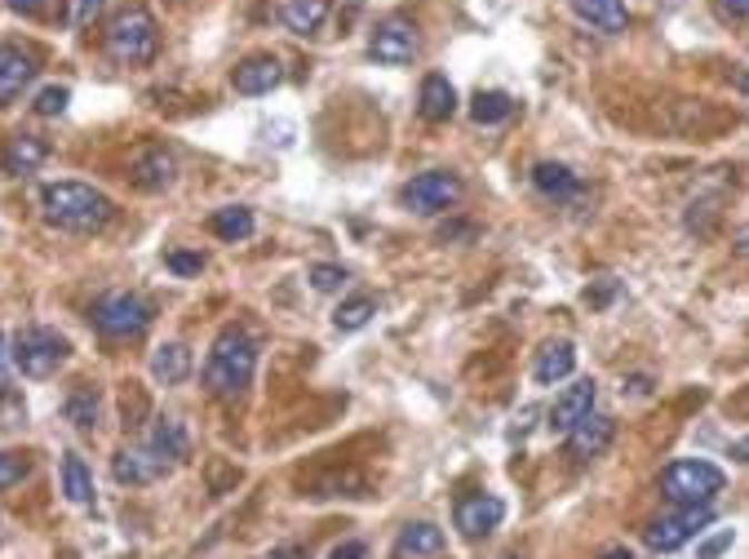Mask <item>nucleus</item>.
<instances>
[{"mask_svg": "<svg viewBox=\"0 0 749 559\" xmlns=\"http://www.w3.org/2000/svg\"><path fill=\"white\" fill-rule=\"evenodd\" d=\"M160 49V27L147 4H129L107 22V53L120 67H142Z\"/></svg>", "mask_w": 749, "mask_h": 559, "instance_id": "obj_3", "label": "nucleus"}, {"mask_svg": "<svg viewBox=\"0 0 749 559\" xmlns=\"http://www.w3.org/2000/svg\"><path fill=\"white\" fill-rule=\"evenodd\" d=\"M568 4L599 31H626V4L621 0H568Z\"/></svg>", "mask_w": 749, "mask_h": 559, "instance_id": "obj_25", "label": "nucleus"}, {"mask_svg": "<svg viewBox=\"0 0 749 559\" xmlns=\"http://www.w3.org/2000/svg\"><path fill=\"white\" fill-rule=\"evenodd\" d=\"M0 396H9V351H4V338H0Z\"/></svg>", "mask_w": 749, "mask_h": 559, "instance_id": "obj_42", "label": "nucleus"}, {"mask_svg": "<svg viewBox=\"0 0 749 559\" xmlns=\"http://www.w3.org/2000/svg\"><path fill=\"white\" fill-rule=\"evenodd\" d=\"M510 111H515V98L501 93V89H479L475 102H470V120L475 124H501Z\"/></svg>", "mask_w": 749, "mask_h": 559, "instance_id": "obj_28", "label": "nucleus"}, {"mask_svg": "<svg viewBox=\"0 0 749 559\" xmlns=\"http://www.w3.org/2000/svg\"><path fill=\"white\" fill-rule=\"evenodd\" d=\"M151 449H156L160 458H169V462H182V458L191 453V440H187V431H182L178 418H156V427H151Z\"/></svg>", "mask_w": 749, "mask_h": 559, "instance_id": "obj_24", "label": "nucleus"}, {"mask_svg": "<svg viewBox=\"0 0 749 559\" xmlns=\"http://www.w3.org/2000/svg\"><path fill=\"white\" fill-rule=\"evenodd\" d=\"M732 547V529H723V533H715L710 542H701V551H697V559H719L723 551Z\"/></svg>", "mask_w": 749, "mask_h": 559, "instance_id": "obj_38", "label": "nucleus"}, {"mask_svg": "<svg viewBox=\"0 0 749 559\" xmlns=\"http://www.w3.org/2000/svg\"><path fill=\"white\" fill-rule=\"evenodd\" d=\"M187 373H191V351H187L182 342H164V347L151 356V378H156L160 387H178V382H187Z\"/></svg>", "mask_w": 749, "mask_h": 559, "instance_id": "obj_21", "label": "nucleus"}, {"mask_svg": "<svg viewBox=\"0 0 749 559\" xmlns=\"http://www.w3.org/2000/svg\"><path fill=\"white\" fill-rule=\"evenodd\" d=\"M164 471H169V458H160L151 445L147 449H120L111 458V476L120 485H156Z\"/></svg>", "mask_w": 749, "mask_h": 559, "instance_id": "obj_13", "label": "nucleus"}, {"mask_svg": "<svg viewBox=\"0 0 749 559\" xmlns=\"http://www.w3.org/2000/svg\"><path fill=\"white\" fill-rule=\"evenodd\" d=\"M723 485H728V476L715 462H701V458H683V462H670L661 471V493L679 507H710L723 493Z\"/></svg>", "mask_w": 749, "mask_h": 559, "instance_id": "obj_5", "label": "nucleus"}, {"mask_svg": "<svg viewBox=\"0 0 749 559\" xmlns=\"http://www.w3.org/2000/svg\"><path fill=\"white\" fill-rule=\"evenodd\" d=\"M36 76V58L18 44H0V107H9Z\"/></svg>", "mask_w": 749, "mask_h": 559, "instance_id": "obj_16", "label": "nucleus"}, {"mask_svg": "<svg viewBox=\"0 0 749 559\" xmlns=\"http://www.w3.org/2000/svg\"><path fill=\"white\" fill-rule=\"evenodd\" d=\"M732 458H737V462H746V467H749V436H746V440H737V445H732Z\"/></svg>", "mask_w": 749, "mask_h": 559, "instance_id": "obj_46", "label": "nucleus"}, {"mask_svg": "<svg viewBox=\"0 0 749 559\" xmlns=\"http://www.w3.org/2000/svg\"><path fill=\"white\" fill-rule=\"evenodd\" d=\"M612 298H617V280H599L595 289H586V302H590V307H608Z\"/></svg>", "mask_w": 749, "mask_h": 559, "instance_id": "obj_39", "label": "nucleus"}, {"mask_svg": "<svg viewBox=\"0 0 749 559\" xmlns=\"http://www.w3.org/2000/svg\"><path fill=\"white\" fill-rule=\"evenodd\" d=\"M461 196V178L448 173V169H430V173H417L408 187H403V204L412 213H439L448 204H457Z\"/></svg>", "mask_w": 749, "mask_h": 559, "instance_id": "obj_8", "label": "nucleus"}, {"mask_svg": "<svg viewBox=\"0 0 749 559\" xmlns=\"http://www.w3.org/2000/svg\"><path fill=\"white\" fill-rule=\"evenodd\" d=\"M4 4H9V9H13V13H27V18H31V13H40V9H44V0H4Z\"/></svg>", "mask_w": 749, "mask_h": 559, "instance_id": "obj_41", "label": "nucleus"}, {"mask_svg": "<svg viewBox=\"0 0 749 559\" xmlns=\"http://www.w3.org/2000/svg\"><path fill=\"white\" fill-rule=\"evenodd\" d=\"M710 520H715V507H679L675 516H666V520H657V525L648 529V547H652L657 556H670V551L688 547Z\"/></svg>", "mask_w": 749, "mask_h": 559, "instance_id": "obj_7", "label": "nucleus"}, {"mask_svg": "<svg viewBox=\"0 0 749 559\" xmlns=\"http://www.w3.org/2000/svg\"><path fill=\"white\" fill-rule=\"evenodd\" d=\"M67 102H71V89H62V84H49V89H40L36 93V116H62L67 111Z\"/></svg>", "mask_w": 749, "mask_h": 559, "instance_id": "obj_33", "label": "nucleus"}, {"mask_svg": "<svg viewBox=\"0 0 749 559\" xmlns=\"http://www.w3.org/2000/svg\"><path fill=\"white\" fill-rule=\"evenodd\" d=\"M377 316V302L373 298H364V293H356V298H347L338 311H333V325L342 329V333H356V329H364L369 320Z\"/></svg>", "mask_w": 749, "mask_h": 559, "instance_id": "obj_30", "label": "nucleus"}, {"mask_svg": "<svg viewBox=\"0 0 749 559\" xmlns=\"http://www.w3.org/2000/svg\"><path fill=\"white\" fill-rule=\"evenodd\" d=\"M120 409H124V427H142V418H147V396L129 382L124 396H120Z\"/></svg>", "mask_w": 749, "mask_h": 559, "instance_id": "obj_35", "label": "nucleus"}, {"mask_svg": "<svg viewBox=\"0 0 749 559\" xmlns=\"http://www.w3.org/2000/svg\"><path fill=\"white\" fill-rule=\"evenodd\" d=\"M595 396H599V387L590 382V378H581V382H572L559 400H555V409H550V431H559V436H568L581 418H590L595 413Z\"/></svg>", "mask_w": 749, "mask_h": 559, "instance_id": "obj_15", "label": "nucleus"}, {"mask_svg": "<svg viewBox=\"0 0 749 559\" xmlns=\"http://www.w3.org/2000/svg\"><path fill=\"white\" fill-rule=\"evenodd\" d=\"M258 373V342L244 329H222L209 360H204V391L209 396H240Z\"/></svg>", "mask_w": 749, "mask_h": 559, "instance_id": "obj_2", "label": "nucleus"}, {"mask_svg": "<svg viewBox=\"0 0 749 559\" xmlns=\"http://www.w3.org/2000/svg\"><path fill=\"white\" fill-rule=\"evenodd\" d=\"M603 559H635V556H630L626 547H612V551H608V556H603Z\"/></svg>", "mask_w": 749, "mask_h": 559, "instance_id": "obj_48", "label": "nucleus"}, {"mask_svg": "<svg viewBox=\"0 0 749 559\" xmlns=\"http://www.w3.org/2000/svg\"><path fill=\"white\" fill-rule=\"evenodd\" d=\"M151 320H156V307L133 289H116L93 302V329L102 338H142Z\"/></svg>", "mask_w": 749, "mask_h": 559, "instance_id": "obj_6", "label": "nucleus"}, {"mask_svg": "<svg viewBox=\"0 0 749 559\" xmlns=\"http://www.w3.org/2000/svg\"><path fill=\"white\" fill-rule=\"evenodd\" d=\"M369 556V547L364 542H342L338 551H333V559H364Z\"/></svg>", "mask_w": 749, "mask_h": 559, "instance_id": "obj_40", "label": "nucleus"}, {"mask_svg": "<svg viewBox=\"0 0 749 559\" xmlns=\"http://www.w3.org/2000/svg\"><path fill=\"white\" fill-rule=\"evenodd\" d=\"M612 436H617V422L603 418V413H590V418H581V422L568 431V458H572V462L603 458L608 445H612Z\"/></svg>", "mask_w": 749, "mask_h": 559, "instance_id": "obj_11", "label": "nucleus"}, {"mask_svg": "<svg viewBox=\"0 0 749 559\" xmlns=\"http://www.w3.org/2000/svg\"><path fill=\"white\" fill-rule=\"evenodd\" d=\"M107 0H62V27L80 31V27H93V18L102 13Z\"/></svg>", "mask_w": 749, "mask_h": 559, "instance_id": "obj_31", "label": "nucleus"}, {"mask_svg": "<svg viewBox=\"0 0 749 559\" xmlns=\"http://www.w3.org/2000/svg\"><path fill=\"white\" fill-rule=\"evenodd\" d=\"M62 413H67V422H71L76 431H93V427H98V391H93L89 382H80V387L67 396Z\"/></svg>", "mask_w": 749, "mask_h": 559, "instance_id": "obj_27", "label": "nucleus"}, {"mask_svg": "<svg viewBox=\"0 0 749 559\" xmlns=\"http://www.w3.org/2000/svg\"><path fill=\"white\" fill-rule=\"evenodd\" d=\"M209 231H213L218 240H227V244H236V240H249V236H253V213H249L244 204L218 209V213L209 218Z\"/></svg>", "mask_w": 749, "mask_h": 559, "instance_id": "obj_26", "label": "nucleus"}, {"mask_svg": "<svg viewBox=\"0 0 749 559\" xmlns=\"http://www.w3.org/2000/svg\"><path fill=\"white\" fill-rule=\"evenodd\" d=\"M280 80H284V67H280L276 53H253V58H244V62L231 71V84H236V93H244V98L271 93Z\"/></svg>", "mask_w": 749, "mask_h": 559, "instance_id": "obj_12", "label": "nucleus"}, {"mask_svg": "<svg viewBox=\"0 0 749 559\" xmlns=\"http://www.w3.org/2000/svg\"><path fill=\"white\" fill-rule=\"evenodd\" d=\"M342 285H347V267H338V262H316V267H311V289L338 293Z\"/></svg>", "mask_w": 749, "mask_h": 559, "instance_id": "obj_32", "label": "nucleus"}, {"mask_svg": "<svg viewBox=\"0 0 749 559\" xmlns=\"http://www.w3.org/2000/svg\"><path fill=\"white\" fill-rule=\"evenodd\" d=\"M62 493H67V502H76V507H89V502H93V480H89V467H84L76 453H67V458H62Z\"/></svg>", "mask_w": 749, "mask_h": 559, "instance_id": "obj_29", "label": "nucleus"}, {"mask_svg": "<svg viewBox=\"0 0 749 559\" xmlns=\"http://www.w3.org/2000/svg\"><path fill=\"white\" fill-rule=\"evenodd\" d=\"M40 209H44V222H49V227L76 231V236H93V231H102V227L116 218L111 196H102V191L89 187V182H49V187L40 191Z\"/></svg>", "mask_w": 749, "mask_h": 559, "instance_id": "obj_1", "label": "nucleus"}, {"mask_svg": "<svg viewBox=\"0 0 749 559\" xmlns=\"http://www.w3.org/2000/svg\"><path fill=\"white\" fill-rule=\"evenodd\" d=\"M723 9H728L732 18H749V0H723Z\"/></svg>", "mask_w": 749, "mask_h": 559, "instance_id": "obj_45", "label": "nucleus"}, {"mask_svg": "<svg viewBox=\"0 0 749 559\" xmlns=\"http://www.w3.org/2000/svg\"><path fill=\"white\" fill-rule=\"evenodd\" d=\"M417 27L408 22V18H381L373 27V40H369V53H373L377 62H386V67H403V62H412L417 58Z\"/></svg>", "mask_w": 749, "mask_h": 559, "instance_id": "obj_9", "label": "nucleus"}, {"mask_svg": "<svg viewBox=\"0 0 749 559\" xmlns=\"http://www.w3.org/2000/svg\"><path fill=\"white\" fill-rule=\"evenodd\" d=\"M417 111H421L430 124H439V120H448V116L457 111V89L448 84V76H426V80H421Z\"/></svg>", "mask_w": 749, "mask_h": 559, "instance_id": "obj_20", "label": "nucleus"}, {"mask_svg": "<svg viewBox=\"0 0 749 559\" xmlns=\"http://www.w3.org/2000/svg\"><path fill=\"white\" fill-rule=\"evenodd\" d=\"M240 485V471L236 467H227V462H209V489L222 498L227 489H236Z\"/></svg>", "mask_w": 749, "mask_h": 559, "instance_id": "obj_36", "label": "nucleus"}, {"mask_svg": "<svg viewBox=\"0 0 749 559\" xmlns=\"http://www.w3.org/2000/svg\"><path fill=\"white\" fill-rule=\"evenodd\" d=\"M200 267H204L200 253H169V271L173 276H200Z\"/></svg>", "mask_w": 749, "mask_h": 559, "instance_id": "obj_37", "label": "nucleus"}, {"mask_svg": "<svg viewBox=\"0 0 749 559\" xmlns=\"http://www.w3.org/2000/svg\"><path fill=\"white\" fill-rule=\"evenodd\" d=\"M572 369H577V347L572 342H550V347H541V356L532 365V378L541 387H555V382L572 378Z\"/></svg>", "mask_w": 749, "mask_h": 559, "instance_id": "obj_19", "label": "nucleus"}, {"mask_svg": "<svg viewBox=\"0 0 749 559\" xmlns=\"http://www.w3.org/2000/svg\"><path fill=\"white\" fill-rule=\"evenodd\" d=\"M44 156H49L44 138H36V133H13V138L4 142V156H0V164H4V173L22 178V173H36V169L44 164Z\"/></svg>", "mask_w": 749, "mask_h": 559, "instance_id": "obj_17", "label": "nucleus"}, {"mask_svg": "<svg viewBox=\"0 0 749 559\" xmlns=\"http://www.w3.org/2000/svg\"><path fill=\"white\" fill-rule=\"evenodd\" d=\"M737 89H741V93L749 98V67H741V71H737Z\"/></svg>", "mask_w": 749, "mask_h": 559, "instance_id": "obj_47", "label": "nucleus"}, {"mask_svg": "<svg viewBox=\"0 0 749 559\" xmlns=\"http://www.w3.org/2000/svg\"><path fill=\"white\" fill-rule=\"evenodd\" d=\"M532 182H537V191L550 196V200H572V196L581 191L577 173H572L568 164H555V160H541V164L532 169Z\"/></svg>", "mask_w": 749, "mask_h": 559, "instance_id": "obj_22", "label": "nucleus"}, {"mask_svg": "<svg viewBox=\"0 0 749 559\" xmlns=\"http://www.w3.org/2000/svg\"><path fill=\"white\" fill-rule=\"evenodd\" d=\"M27 471H31V462H27L22 453H0V489L22 485V480H27Z\"/></svg>", "mask_w": 749, "mask_h": 559, "instance_id": "obj_34", "label": "nucleus"}, {"mask_svg": "<svg viewBox=\"0 0 749 559\" xmlns=\"http://www.w3.org/2000/svg\"><path fill=\"white\" fill-rule=\"evenodd\" d=\"M333 0H284V27L293 36H316L329 18Z\"/></svg>", "mask_w": 749, "mask_h": 559, "instance_id": "obj_23", "label": "nucleus"}, {"mask_svg": "<svg viewBox=\"0 0 749 559\" xmlns=\"http://www.w3.org/2000/svg\"><path fill=\"white\" fill-rule=\"evenodd\" d=\"M262 559H307V547H280V551H271Z\"/></svg>", "mask_w": 749, "mask_h": 559, "instance_id": "obj_43", "label": "nucleus"}, {"mask_svg": "<svg viewBox=\"0 0 749 559\" xmlns=\"http://www.w3.org/2000/svg\"><path fill=\"white\" fill-rule=\"evenodd\" d=\"M443 547H448L443 529H435V525H408V529H399L390 559H430L439 556Z\"/></svg>", "mask_w": 749, "mask_h": 559, "instance_id": "obj_18", "label": "nucleus"}, {"mask_svg": "<svg viewBox=\"0 0 749 559\" xmlns=\"http://www.w3.org/2000/svg\"><path fill=\"white\" fill-rule=\"evenodd\" d=\"M71 347L58 329H44V325H27L13 333V347H9V365L22 373V378H53L62 365H67Z\"/></svg>", "mask_w": 749, "mask_h": 559, "instance_id": "obj_4", "label": "nucleus"}, {"mask_svg": "<svg viewBox=\"0 0 749 559\" xmlns=\"http://www.w3.org/2000/svg\"><path fill=\"white\" fill-rule=\"evenodd\" d=\"M732 249H737L741 258H749V227H741V231L732 236Z\"/></svg>", "mask_w": 749, "mask_h": 559, "instance_id": "obj_44", "label": "nucleus"}, {"mask_svg": "<svg viewBox=\"0 0 749 559\" xmlns=\"http://www.w3.org/2000/svg\"><path fill=\"white\" fill-rule=\"evenodd\" d=\"M173 156L160 147V142H151V147H138L133 151V160H129V178L142 187V191H164L169 182H173Z\"/></svg>", "mask_w": 749, "mask_h": 559, "instance_id": "obj_14", "label": "nucleus"}, {"mask_svg": "<svg viewBox=\"0 0 749 559\" xmlns=\"http://www.w3.org/2000/svg\"><path fill=\"white\" fill-rule=\"evenodd\" d=\"M452 520H457L461 538L479 542V538H488V533H492V529L506 520V502H501L497 493H466V498H457V511H452Z\"/></svg>", "mask_w": 749, "mask_h": 559, "instance_id": "obj_10", "label": "nucleus"}]
</instances>
